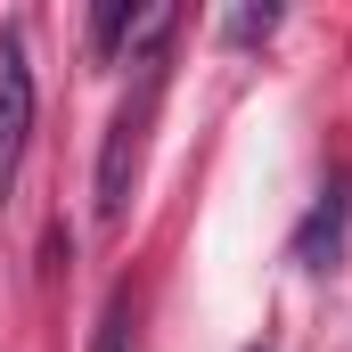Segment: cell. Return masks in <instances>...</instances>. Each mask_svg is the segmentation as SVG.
<instances>
[{
  "mask_svg": "<svg viewBox=\"0 0 352 352\" xmlns=\"http://www.w3.org/2000/svg\"><path fill=\"white\" fill-rule=\"evenodd\" d=\"M131 16H140L131 0H98V16H90V50H98V58H115V50L131 41Z\"/></svg>",
  "mask_w": 352,
  "mask_h": 352,
  "instance_id": "277c9868",
  "label": "cell"
},
{
  "mask_svg": "<svg viewBox=\"0 0 352 352\" xmlns=\"http://www.w3.org/2000/svg\"><path fill=\"white\" fill-rule=\"evenodd\" d=\"M270 25H278V8H238L230 16V41H263Z\"/></svg>",
  "mask_w": 352,
  "mask_h": 352,
  "instance_id": "5b68a950",
  "label": "cell"
},
{
  "mask_svg": "<svg viewBox=\"0 0 352 352\" xmlns=\"http://www.w3.org/2000/svg\"><path fill=\"white\" fill-rule=\"evenodd\" d=\"M336 246H344V197L328 188V197L303 213V230H295V263L303 270H336Z\"/></svg>",
  "mask_w": 352,
  "mask_h": 352,
  "instance_id": "3957f363",
  "label": "cell"
},
{
  "mask_svg": "<svg viewBox=\"0 0 352 352\" xmlns=\"http://www.w3.org/2000/svg\"><path fill=\"white\" fill-rule=\"evenodd\" d=\"M98 352H123V303H107V320H98Z\"/></svg>",
  "mask_w": 352,
  "mask_h": 352,
  "instance_id": "8992f818",
  "label": "cell"
},
{
  "mask_svg": "<svg viewBox=\"0 0 352 352\" xmlns=\"http://www.w3.org/2000/svg\"><path fill=\"white\" fill-rule=\"evenodd\" d=\"M156 98H164V58H140V90L115 107V123H107V148H98V221H107V230L131 213V180H140V148H148Z\"/></svg>",
  "mask_w": 352,
  "mask_h": 352,
  "instance_id": "6da1fadb",
  "label": "cell"
},
{
  "mask_svg": "<svg viewBox=\"0 0 352 352\" xmlns=\"http://www.w3.org/2000/svg\"><path fill=\"white\" fill-rule=\"evenodd\" d=\"M25 140H33V58H25V41L8 33V41H0V197H8V180H16Z\"/></svg>",
  "mask_w": 352,
  "mask_h": 352,
  "instance_id": "7a4b0ae2",
  "label": "cell"
}]
</instances>
